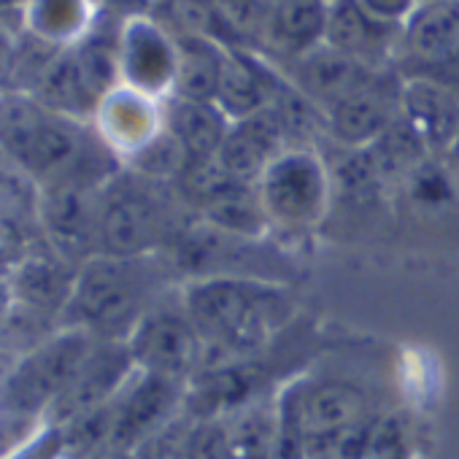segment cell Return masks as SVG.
Returning a JSON list of instances; mask_svg holds the SVG:
<instances>
[{
    "label": "cell",
    "instance_id": "83f0119b",
    "mask_svg": "<svg viewBox=\"0 0 459 459\" xmlns=\"http://www.w3.org/2000/svg\"><path fill=\"white\" fill-rule=\"evenodd\" d=\"M359 4L381 22L389 25H400L413 14V9L419 6V0H359Z\"/></svg>",
    "mask_w": 459,
    "mask_h": 459
},
{
    "label": "cell",
    "instance_id": "ac0fdd59",
    "mask_svg": "<svg viewBox=\"0 0 459 459\" xmlns=\"http://www.w3.org/2000/svg\"><path fill=\"white\" fill-rule=\"evenodd\" d=\"M279 71L298 92H303L316 108H322L325 117L376 74L362 63L346 57L343 52L333 49L330 44H319L316 49L281 65Z\"/></svg>",
    "mask_w": 459,
    "mask_h": 459
},
{
    "label": "cell",
    "instance_id": "6da1fadb",
    "mask_svg": "<svg viewBox=\"0 0 459 459\" xmlns=\"http://www.w3.org/2000/svg\"><path fill=\"white\" fill-rule=\"evenodd\" d=\"M181 300L205 346L203 359L213 354V362L255 357L298 314L287 284L260 279H189L181 281Z\"/></svg>",
    "mask_w": 459,
    "mask_h": 459
},
{
    "label": "cell",
    "instance_id": "7402d4cb",
    "mask_svg": "<svg viewBox=\"0 0 459 459\" xmlns=\"http://www.w3.org/2000/svg\"><path fill=\"white\" fill-rule=\"evenodd\" d=\"M287 149L290 146H287L284 130L279 125V117L268 106L247 119H238L230 125L227 138L216 157H219L221 168L233 178L257 184L260 176L268 170V165Z\"/></svg>",
    "mask_w": 459,
    "mask_h": 459
},
{
    "label": "cell",
    "instance_id": "836d02e7",
    "mask_svg": "<svg viewBox=\"0 0 459 459\" xmlns=\"http://www.w3.org/2000/svg\"><path fill=\"white\" fill-rule=\"evenodd\" d=\"M327 4H330V0H327Z\"/></svg>",
    "mask_w": 459,
    "mask_h": 459
},
{
    "label": "cell",
    "instance_id": "cb8c5ba5",
    "mask_svg": "<svg viewBox=\"0 0 459 459\" xmlns=\"http://www.w3.org/2000/svg\"><path fill=\"white\" fill-rule=\"evenodd\" d=\"M173 39L178 49V68H176V84L170 98L213 103L227 47L203 36H173Z\"/></svg>",
    "mask_w": 459,
    "mask_h": 459
},
{
    "label": "cell",
    "instance_id": "484cf974",
    "mask_svg": "<svg viewBox=\"0 0 459 459\" xmlns=\"http://www.w3.org/2000/svg\"><path fill=\"white\" fill-rule=\"evenodd\" d=\"M227 49H260L265 6L260 0H203Z\"/></svg>",
    "mask_w": 459,
    "mask_h": 459
},
{
    "label": "cell",
    "instance_id": "ffe728a7",
    "mask_svg": "<svg viewBox=\"0 0 459 459\" xmlns=\"http://www.w3.org/2000/svg\"><path fill=\"white\" fill-rule=\"evenodd\" d=\"M325 30L327 0H284L265 12L257 52L281 68L325 44Z\"/></svg>",
    "mask_w": 459,
    "mask_h": 459
},
{
    "label": "cell",
    "instance_id": "8fae6325",
    "mask_svg": "<svg viewBox=\"0 0 459 459\" xmlns=\"http://www.w3.org/2000/svg\"><path fill=\"white\" fill-rule=\"evenodd\" d=\"M279 408L263 403H247L219 413L195 429L197 459H279Z\"/></svg>",
    "mask_w": 459,
    "mask_h": 459
},
{
    "label": "cell",
    "instance_id": "8992f818",
    "mask_svg": "<svg viewBox=\"0 0 459 459\" xmlns=\"http://www.w3.org/2000/svg\"><path fill=\"white\" fill-rule=\"evenodd\" d=\"M279 419L281 443H298L303 454L330 459L338 443L365 424V397L349 384H303L281 400Z\"/></svg>",
    "mask_w": 459,
    "mask_h": 459
},
{
    "label": "cell",
    "instance_id": "f546056e",
    "mask_svg": "<svg viewBox=\"0 0 459 459\" xmlns=\"http://www.w3.org/2000/svg\"><path fill=\"white\" fill-rule=\"evenodd\" d=\"M12 306H14V292H12L9 276H0V322L12 311Z\"/></svg>",
    "mask_w": 459,
    "mask_h": 459
},
{
    "label": "cell",
    "instance_id": "4316f807",
    "mask_svg": "<svg viewBox=\"0 0 459 459\" xmlns=\"http://www.w3.org/2000/svg\"><path fill=\"white\" fill-rule=\"evenodd\" d=\"M6 459H68L63 429L47 424L39 435L25 440L20 448H12V454Z\"/></svg>",
    "mask_w": 459,
    "mask_h": 459
},
{
    "label": "cell",
    "instance_id": "e0dca14e",
    "mask_svg": "<svg viewBox=\"0 0 459 459\" xmlns=\"http://www.w3.org/2000/svg\"><path fill=\"white\" fill-rule=\"evenodd\" d=\"M79 268L82 265L60 257L47 244L41 249H33L9 273L14 303L39 314V316H47V319L63 325L68 303H71L74 290H76Z\"/></svg>",
    "mask_w": 459,
    "mask_h": 459
},
{
    "label": "cell",
    "instance_id": "5b68a950",
    "mask_svg": "<svg viewBox=\"0 0 459 459\" xmlns=\"http://www.w3.org/2000/svg\"><path fill=\"white\" fill-rule=\"evenodd\" d=\"M98 338L79 327H60L47 341L20 354L0 384V405L9 416L47 419L52 405L68 389Z\"/></svg>",
    "mask_w": 459,
    "mask_h": 459
},
{
    "label": "cell",
    "instance_id": "30bf717a",
    "mask_svg": "<svg viewBox=\"0 0 459 459\" xmlns=\"http://www.w3.org/2000/svg\"><path fill=\"white\" fill-rule=\"evenodd\" d=\"M184 381L135 368V373L111 400V446L135 451L176 419V411L184 405Z\"/></svg>",
    "mask_w": 459,
    "mask_h": 459
},
{
    "label": "cell",
    "instance_id": "9c48e42d",
    "mask_svg": "<svg viewBox=\"0 0 459 459\" xmlns=\"http://www.w3.org/2000/svg\"><path fill=\"white\" fill-rule=\"evenodd\" d=\"M100 189L82 181L41 186L36 227L41 241L60 257L84 265L100 255Z\"/></svg>",
    "mask_w": 459,
    "mask_h": 459
},
{
    "label": "cell",
    "instance_id": "603a6c76",
    "mask_svg": "<svg viewBox=\"0 0 459 459\" xmlns=\"http://www.w3.org/2000/svg\"><path fill=\"white\" fill-rule=\"evenodd\" d=\"M230 125L233 122L216 103L165 98V130L178 141L186 160L216 157Z\"/></svg>",
    "mask_w": 459,
    "mask_h": 459
},
{
    "label": "cell",
    "instance_id": "9a60e30c",
    "mask_svg": "<svg viewBox=\"0 0 459 459\" xmlns=\"http://www.w3.org/2000/svg\"><path fill=\"white\" fill-rule=\"evenodd\" d=\"M92 127L125 165L165 130V100L119 84L98 103Z\"/></svg>",
    "mask_w": 459,
    "mask_h": 459
},
{
    "label": "cell",
    "instance_id": "44dd1931",
    "mask_svg": "<svg viewBox=\"0 0 459 459\" xmlns=\"http://www.w3.org/2000/svg\"><path fill=\"white\" fill-rule=\"evenodd\" d=\"M403 119L416 130L429 157L446 160L459 138V95L427 79H403Z\"/></svg>",
    "mask_w": 459,
    "mask_h": 459
},
{
    "label": "cell",
    "instance_id": "d6a6232c",
    "mask_svg": "<svg viewBox=\"0 0 459 459\" xmlns=\"http://www.w3.org/2000/svg\"><path fill=\"white\" fill-rule=\"evenodd\" d=\"M419 4H424V0H419Z\"/></svg>",
    "mask_w": 459,
    "mask_h": 459
},
{
    "label": "cell",
    "instance_id": "3957f363",
    "mask_svg": "<svg viewBox=\"0 0 459 459\" xmlns=\"http://www.w3.org/2000/svg\"><path fill=\"white\" fill-rule=\"evenodd\" d=\"M170 181L122 168L100 189V255H165L195 221Z\"/></svg>",
    "mask_w": 459,
    "mask_h": 459
},
{
    "label": "cell",
    "instance_id": "ba28073f",
    "mask_svg": "<svg viewBox=\"0 0 459 459\" xmlns=\"http://www.w3.org/2000/svg\"><path fill=\"white\" fill-rule=\"evenodd\" d=\"M394 71L459 95V0H424L400 28Z\"/></svg>",
    "mask_w": 459,
    "mask_h": 459
},
{
    "label": "cell",
    "instance_id": "1f68e13d",
    "mask_svg": "<svg viewBox=\"0 0 459 459\" xmlns=\"http://www.w3.org/2000/svg\"><path fill=\"white\" fill-rule=\"evenodd\" d=\"M260 4H263V6H265V12H268V9H273V6L284 4V0H260Z\"/></svg>",
    "mask_w": 459,
    "mask_h": 459
},
{
    "label": "cell",
    "instance_id": "7a4b0ae2",
    "mask_svg": "<svg viewBox=\"0 0 459 459\" xmlns=\"http://www.w3.org/2000/svg\"><path fill=\"white\" fill-rule=\"evenodd\" d=\"M176 271L165 255H98L79 268L63 327H79L98 341H127L141 316L170 290Z\"/></svg>",
    "mask_w": 459,
    "mask_h": 459
},
{
    "label": "cell",
    "instance_id": "277c9868",
    "mask_svg": "<svg viewBox=\"0 0 459 459\" xmlns=\"http://www.w3.org/2000/svg\"><path fill=\"white\" fill-rule=\"evenodd\" d=\"M257 192L271 233L308 236L330 213V165L319 149H287L260 176Z\"/></svg>",
    "mask_w": 459,
    "mask_h": 459
},
{
    "label": "cell",
    "instance_id": "2e32d148",
    "mask_svg": "<svg viewBox=\"0 0 459 459\" xmlns=\"http://www.w3.org/2000/svg\"><path fill=\"white\" fill-rule=\"evenodd\" d=\"M325 44L370 71L394 68L400 25L376 20L359 0H330Z\"/></svg>",
    "mask_w": 459,
    "mask_h": 459
},
{
    "label": "cell",
    "instance_id": "4fadbf2b",
    "mask_svg": "<svg viewBox=\"0 0 459 459\" xmlns=\"http://www.w3.org/2000/svg\"><path fill=\"white\" fill-rule=\"evenodd\" d=\"M403 76L394 68L376 71L359 90L327 111V143L338 149L370 146L400 119Z\"/></svg>",
    "mask_w": 459,
    "mask_h": 459
},
{
    "label": "cell",
    "instance_id": "4dcf8cb0",
    "mask_svg": "<svg viewBox=\"0 0 459 459\" xmlns=\"http://www.w3.org/2000/svg\"><path fill=\"white\" fill-rule=\"evenodd\" d=\"M443 162H446V168L451 170V176H454V178H456V184H459V138H456L454 149L448 152V157H446Z\"/></svg>",
    "mask_w": 459,
    "mask_h": 459
},
{
    "label": "cell",
    "instance_id": "5bb4252c",
    "mask_svg": "<svg viewBox=\"0 0 459 459\" xmlns=\"http://www.w3.org/2000/svg\"><path fill=\"white\" fill-rule=\"evenodd\" d=\"M133 373L135 362L125 341H95L79 373L47 413V424L63 427L90 411L108 405Z\"/></svg>",
    "mask_w": 459,
    "mask_h": 459
},
{
    "label": "cell",
    "instance_id": "d6986e66",
    "mask_svg": "<svg viewBox=\"0 0 459 459\" xmlns=\"http://www.w3.org/2000/svg\"><path fill=\"white\" fill-rule=\"evenodd\" d=\"M281 84L284 74L257 49H227L213 103L230 122H238L268 108Z\"/></svg>",
    "mask_w": 459,
    "mask_h": 459
},
{
    "label": "cell",
    "instance_id": "d4e9b609",
    "mask_svg": "<svg viewBox=\"0 0 459 459\" xmlns=\"http://www.w3.org/2000/svg\"><path fill=\"white\" fill-rule=\"evenodd\" d=\"M98 12L92 0H28L25 25L36 41L55 49L79 44L95 25Z\"/></svg>",
    "mask_w": 459,
    "mask_h": 459
},
{
    "label": "cell",
    "instance_id": "f1b7e54d",
    "mask_svg": "<svg viewBox=\"0 0 459 459\" xmlns=\"http://www.w3.org/2000/svg\"><path fill=\"white\" fill-rule=\"evenodd\" d=\"M108 9L122 12V17H135V14H149V6H154L152 0H106Z\"/></svg>",
    "mask_w": 459,
    "mask_h": 459
},
{
    "label": "cell",
    "instance_id": "52a82bcc",
    "mask_svg": "<svg viewBox=\"0 0 459 459\" xmlns=\"http://www.w3.org/2000/svg\"><path fill=\"white\" fill-rule=\"evenodd\" d=\"M125 343L138 370L176 381L192 378L200 370L205 354V346L184 308L181 287H170L141 316Z\"/></svg>",
    "mask_w": 459,
    "mask_h": 459
},
{
    "label": "cell",
    "instance_id": "7c38bea8",
    "mask_svg": "<svg viewBox=\"0 0 459 459\" xmlns=\"http://www.w3.org/2000/svg\"><path fill=\"white\" fill-rule=\"evenodd\" d=\"M178 68L176 39L152 17L135 14L122 20L119 30V84L149 98L173 95Z\"/></svg>",
    "mask_w": 459,
    "mask_h": 459
}]
</instances>
